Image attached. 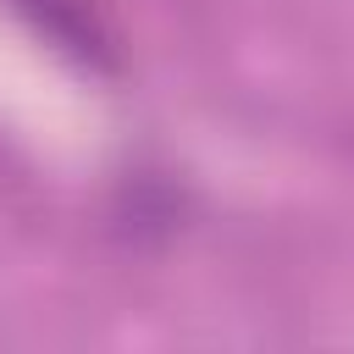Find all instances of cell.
I'll list each match as a JSON object with an SVG mask.
<instances>
[{"instance_id": "1", "label": "cell", "mask_w": 354, "mask_h": 354, "mask_svg": "<svg viewBox=\"0 0 354 354\" xmlns=\"http://www.w3.org/2000/svg\"><path fill=\"white\" fill-rule=\"evenodd\" d=\"M11 11L83 77H122V33L105 0H11Z\"/></svg>"}]
</instances>
